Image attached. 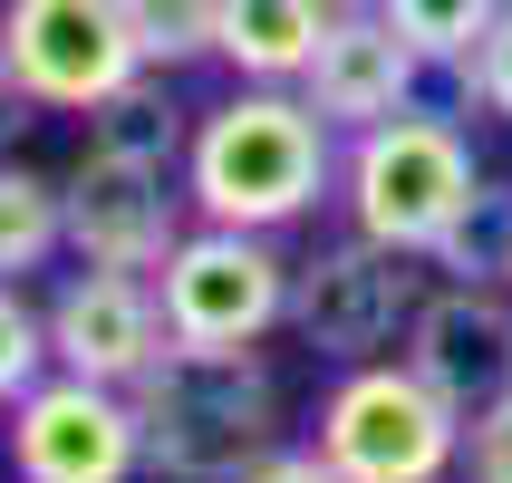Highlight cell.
Returning <instances> with one entry per match:
<instances>
[{
  "label": "cell",
  "mask_w": 512,
  "mask_h": 483,
  "mask_svg": "<svg viewBox=\"0 0 512 483\" xmlns=\"http://www.w3.org/2000/svg\"><path fill=\"white\" fill-rule=\"evenodd\" d=\"M29 116H39V107L20 97V78H10V58H0V155H10V136H20Z\"/></svg>",
  "instance_id": "cell-23"
},
{
  "label": "cell",
  "mask_w": 512,
  "mask_h": 483,
  "mask_svg": "<svg viewBox=\"0 0 512 483\" xmlns=\"http://www.w3.org/2000/svg\"><path fill=\"white\" fill-rule=\"evenodd\" d=\"M416 271H426L416 252H387V242H368V232L319 242L310 261H290V329H300L319 358L368 368V358L406 348V319H416V300H426Z\"/></svg>",
  "instance_id": "cell-7"
},
{
  "label": "cell",
  "mask_w": 512,
  "mask_h": 483,
  "mask_svg": "<svg viewBox=\"0 0 512 483\" xmlns=\"http://www.w3.org/2000/svg\"><path fill=\"white\" fill-rule=\"evenodd\" d=\"M58 194H68V252L97 261V271H165V252L184 242V174L174 165L78 145Z\"/></svg>",
  "instance_id": "cell-9"
},
{
  "label": "cell",
  "mask_w": 512,
  "mask_h": 483,
  "mask_svg": "<svg viewBox=\"0 0 512 483\" xmlns=\"http://www.w3.org/2000/svg\"><path fill=\"white\" fill-rule=\"evenodd\" d=\"M426 271H445V281H484V290L512 281V184H484V194L464 203V223L426 252Z\"/></svg>",
  "instance_id": "cell-16"
},
{
  "label": "cell",
  "mask_w": 512,
  "mask_h": 483,
  "mask_svg": "<svg viewBox=\"0 0 512 483\" xmlns=\"http://www.w3.org/2000/svg\"><path fill=\"white\" fill-rule=\"evenodd\" d=\"M406 368L426 377L435 397L455 406L464 426L493 416L512 397V290H484V281H435L406 319Z\"/></svg>",
  "instance_id": "cell-11"
},
{
  "label": "cell",
  "mask_w": 512,
  "mask_h": 483,
  "mask_svg": "<svg viewBox=\"0 0 512 483\" xmlns=\"http://www.w3.org/2000/svg\"><path fill=\"white\" fill-rule=\"evenodd\" d=\"M416 78H426V58L406 49L397 29H387V10H339V20L319 29L310 68H300V97H310L339 136H368V126H387V116L416 107Z\"/></svg>",
  "instance_id": "cell-12"
},
{
  "label": "cell",
  "mask_w": 512,
  "mask_h": 483,
  "mask_svg": "<svg viewBox=\"0 0 512 483\" xmlns=\"http://www.w3.org/2000/svg\"><path fill=\"white\" fill-rule=\"evenodd\" d=\"M145 474L165 483H242L281 445V377L261 348H165L136 377Z\"/></svg>",
  "instance_id": "cell-2"
},
{
  "label": "cell",
  "mask_w": 512,
  "mask_h": 483,
  "mask_svg": "<svg viewBox=\"0 0 512 483\" xmlns=\"http://www.w3.org/2000/svg\"><path fill=\"white\" fill-rule=\"evenodd\" d=\"M464 455H474V483H512V397L464 426Z\"/></svg>",
  "instance_id": "cell-21"
},
{
  "label": "cell",
  "mask_w": 512,
  "mask_h": 483,
  "mask_svg": "<svg viewBox=\"0 0 512 483\" xmlns=\"http://www.w3.org/2000/svg\"><path fill=\"white\" fill-rule=\"evenodd\" d=\"M87 145H116V155H145V165H174L184 174V136H194V116L165 97V68H145L136 87H116L97 116H78Z\"/></svg>",
  "instance_id": "cell-15"
},
{
  "label": "cell",
  "mask_w": 512,
  "mask_h": 483,
  "mask_svg": "<svg viewBox=\"0 0 512 483\" xmlns=\"http://www.w3.org/2000/svg\"><path fill=\"white\" fill-rule=\"evenodd\" d=\"M377 10H387V29H397L426 68H464V58H474V39L503 20L512 0H377Z\"/></svg>",
  "instance_id": "cell-18"
},
{
  "label": "cell",
  "mask_w": 512,
  "mask_h": 483,
  "mask_svg": "<svg viewBox=\"0 0 512 483\" xmlns=\"http://www.w3.org/2000/svg\"><path fill=\"white\" fill-rule=\"evenodd\" d=\"M58 252H68V194H58V174L0 155V281H29Z\"/></svg>",
  "instance_id": "cell-14"
},
{
  "label": "cell",
  "mask_w": 512,
  "mask_h": 483,
  "mask_svg": "<svg viewBox=\"0 0 512 483\" xmlns=\"http://www.w3.org/2000/svg\"><path fill=\"white\" fill-rule=\"evenodd\" d=\"M10 426V483H136L145 474V426L136 387H97V377L49 368L20 406H0Z\"/></svg>",
  "instance_id": "cell-8"
},
{
  "label": "cell",
  "mask_w": 512,
  "mask_h": 483,
  "mask_svg": "<svg viewBox=\"0 0 512 483\" xmlns=\"http://www.w3.org/2000/svg\"><path fill=\"white\" fill-rule=\"evenodd\" d=\"M339 10H368V0H339Z\"/></svg>",
  "instance_id": "cell-24"
},
{
  "label": "cell",
  "mask_w": 512,
  "mask_h": 483,
  "mask_svg": "<svg viewBox=\"0 0 512 483\" xmlns=\"http://www.w3.org/2000/svg\"><path fill=\"white\" fill-rule=\"evenodd\" d=\"M242 483H348V474H339L329 455H319V445H271V455H261Z\"/></svg>",
  "instance_id": "cell-22"
},
{
  "label": "cell",
  "mask_w": 512,
  "mask_h": 483,
  "mask_svg": "<svg viewBox=\"0 0 512 483\" xmlns=\"http://www.w3.org/2000/svg\"><path fill=\"white\" fill-rule=\"evenodd\" d=\"M474 194H484L474 136H464L455 116H426V107H406V116H387V126H368V136H348V155H339L348 232H368V242H387V252H416V261L464 223Z\"/></svg>",
  "instance_id": "cell-3"
},
{
  "label": "cell",
  "mask_w": 512,
  "mask_h": 483,
  "mask_svg": "<svg viewBox=\"0 0 512 483\" xmlns=\"http://www.w3.org/2000/svg\"><path fill=\"white\" fill-rule=\"evenodd\" d=\"M49 368H58L49 358V310H39L20 281H0V406H20Z\"/></svg>",
  "instance_id": "cell-19"
},
{
  "label": "cell",
  "mask_w": 512,
  "mask_h": 483,
  "mask_svg": "<svg viewBox=\"0 0 512 483\" xmlns=\"http://www.w3.org/2000/svg\"><path fill=\"white\" fill-rule=\"evenodd\" d=\"M165 348H174V329H165V300H155V271H97V261H78L49 290V358L68 377L136 387Z\"/></svg>",
  "instance_id": "cell-10"
},
{
  "label": "cell",
  "mask_w": 512,
  "mask_h": 483,
  "mask_svg": "<svg viewBox=\"0 0 512 483\" xmlns=\"http://www.w3.org/2000/svg\"><path fill=\"white\" fill-rule=\"evenodd\" d=\"M339 194V126L300 87H232L184 136V203L232 232H290Z\"/></svg>",
  "instance_id": "cell-1"
},
{
  "label": "cell",
  "mask_w": 512,
  "mask_h": 483,
  "mask_svg": "<svg viewBox=\"0 0 512 483\" xmlns=\"http://www.w3.org/2000/svg\"><path fill=\"white\" fill-rule=\"evenodd\" d=\"M310 445L339 464L348 483H445L464 455V416L435 397L406 358H368L348 368L310 416Z\"/></svg>",
  "instance_id": "cell-4"
},
{
  "label": "cell",
  "mask_w": 512,
  "mask_h": 483,
  "mask_svg": "<svg viewBox=\"0 0 512 483\" xmlns=\"http://www.w3.org/2000/svg\"><path fill=\"white\" fill-rule=\"evenodd\" d=\"M126 29H136L145 68H203L223 58V0H126Z\"/></svg>",
  "instance_id": "cell-17"
},
{
  "label": "cell",
  "mask_w": 512,
  "mask_h": 483,
  "mask_svg": "<svg viewBox=\"0 0 512 483\" xmlns=\"http://www.w3.org/2000/svg\"><path fill=\"white\" fill-rule=\"evenodd\" d=\"M455 87H464V107H484V116H512V10L474 39V58L455 68Z\"/></svg>",
  "instance_id": "cell-20"
},
{
  "label": "cell",
  "mask_w": 512,
  "mask_h": 483,
  "mask_svg": "<svg viewBox=\"0 0 512 483\" xmlns=\"http://www.w3.org/2000/svg\"><path fill=\"white\" fill-rule=\"evenodd\" d=\"M0 58L39 116H97L145 78L126 0H0Z\"/></svg>",
  "instance_id": "cell-6"
},
{
  "label": "cell",
  "mask_w": 512,
  "mask_h": 483,
  "mask_svg": "<svg viewBox=\"0 0 512 483\" xmlns=\"http://www.w3.org/2000/svg\"><path fill=\"white\" fill-rule=\"evenodd\" d=\"M339 0H223V68L242 87H300Z\"/></svg>",
  "instance_id": "cell-13"
},
{
  "label": "cell",
  "mask_w": 512,
  "mask_h": 483,
  "mask_svg": "<svg viewBox=\"0 0 512 483\" xmlns=\"http://www.w3.org/2000/svg\"><path fill=\"white\" fill-rule=\"evenodd\" d=\"M174 348H261L290 319V261L281 232H232V223H184V242L155 271Z\"/></svg>",
  "instance_id": "cell-5"
}]
</instances>
